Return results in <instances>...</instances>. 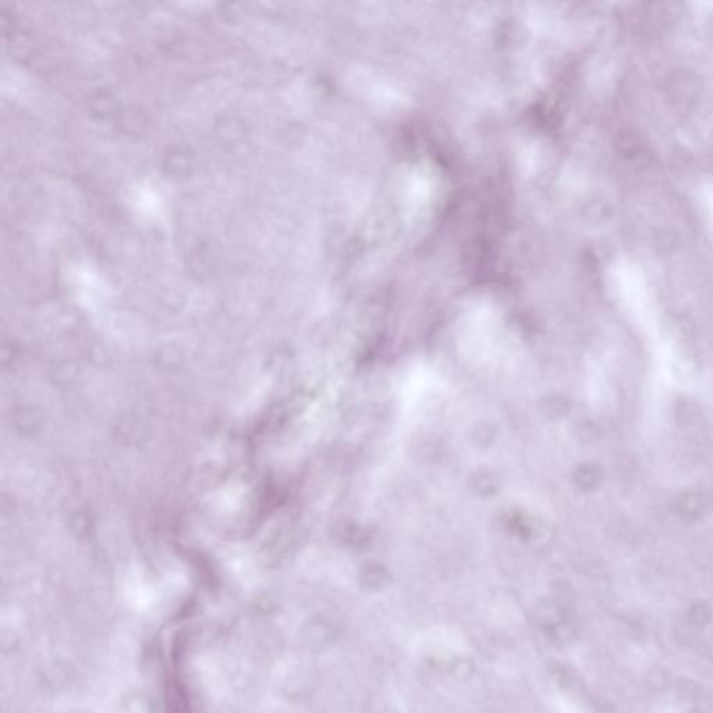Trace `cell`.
Returning a JSON list of instances; mask_svg holds the SVG:
<instances>
[{
    "instance_id": "277c9868",
    "label": "cell",
    "mask_w": 713,
    "mask_h": 713,
    "mask_svg": "<svg viewBox=\"0 0 713 713\" xmlns=\"http://www.w3.org/2000/svg\"><path fill=\"white\" fill-rule=\"evenodd\" d=\"M712 499H713V493H712Z\"/></svg>"
},
{
    "instance_id": "3957f363",
    "label": "cell",
    "mask_w": 713,
    "mask_h": 713,
    "mask_svg": "<svg viewBox=\"0 0 713 713\" xmlns=\"http://www.w3.org/2000/svg\"><path fill=\"white\" fill-rule=\"evenodd\" d=\"M691 617L697 624H703L710 618V610L706 605L698 603L691 609Z\"/></svg>"
},
{
    "instance_id": "6da1fadb",
    "label": "cell",
    "mask_w": 713,
    "mask_h": 713,
    "mask_svg": "<svg viewBox=\"0 0 713 713\" xmlns=\"http://www.w3.org/2000/svg\"><path fill=\"white\" fill-rule=\"evenodd\" d=\"M540 624L543 627L547 636L559 645H566L571 642L577 634V628L567 614L564 613H552L540 618Z\"/></svg>"
},
{
    "instance_id": "7a4b0ae2",
    "label": "cell",
    "mask_w": 713,
    "mask_h": 713,
    "mask_svg": "<svg viewBox=\"0 0 713 713\" xmlns=\"http://www.w3.org/2000/svg\"><path fill=\"white\" fill-rule=\"evenodd\" d=\"M675 508L681 518L694 521L705 514L706 499L698 490H684L677 496Z\"/></svg>"
}]
</instances>
